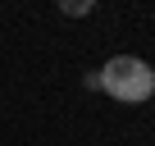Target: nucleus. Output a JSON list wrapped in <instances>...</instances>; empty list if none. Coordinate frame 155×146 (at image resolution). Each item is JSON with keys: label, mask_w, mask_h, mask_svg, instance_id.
Segmentation results:
<instances>
[{"label": "nucleus", "mask_w": 155, "mask_h": 146, "mask_svg": "<svg viewBox=\"0 0 155 146\" xmlns=\"http://www.w3.org/2000/svg\"><path fill=\"white\" fill-rule=\"evenodd\" d=\"M55 5H59V14H64V18H87V14L101 5V0H55Z\"/></svg>", "instance_id": "2"}, {"label": "nucleus", "mask_w": 155, "mask_h": 146, "mask_svg": "<svg viewBox=\"0 0 155 146\" xmlns=\"http://www.w3.org/2000/svg\"><path fill=\"white\" fill-rule=\"evenodd\" d=\"M101 78V91L114 96L119 105H146L155 96V68L141 59V55H114L96 68Z\"/></svg>", "instance_id": "1"}]
</instances>
